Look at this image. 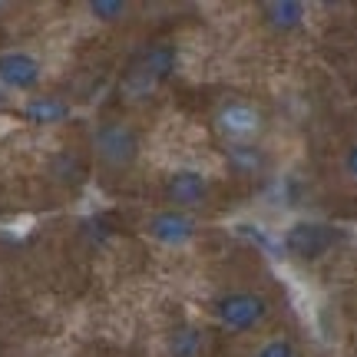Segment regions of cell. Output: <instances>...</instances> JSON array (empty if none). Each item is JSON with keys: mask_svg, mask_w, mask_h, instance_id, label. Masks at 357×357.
Wrapping results in <instances>:
<instances>
[{"mask_svg": "<svg viewBox=\"0 0 357 357\" xmlns=\"http://www.w3.org/2000/svg\"><path fill=\"white\" fill-rule=\"evenodd\" d=\"M142 231L159 248H185V245H192L199 238L202 222H199V215H192V212H178V208L162 205V208H155L153 215L146 218Z\"/></svg>", "mask_w": 357, "mask_h": 357, "instance_id": "cell-7", "label": "cell"}, {"mask_svg": "<svg viewBox=\"0 0 357 357\" xmlns=\"http://www.w3.org/2000/svg\"><path fill=\"white\" fill-rule=\"evenodd\" d=\"M344 229H337L331 222H318V218H298L281 231V248L284 255L301 261V265H314L324 255H331L337 245L344 242Z\"/></svg>", "mask_w": 357, "mask_h": 357, "instance_id": "cell-4", "label": "cell"}, {"mask_svg": "<svg viewBox=\"0 0 357 357\" xmlns=\"http://www.w3.org/2000/svg\"><path fill=\"white\" fill-rule=\"evenodd\" d=\"M215 195V185L212 178L205 176L202 169H176L169 172L166 182H162V202L169 208H178V212H202L205 205L212 202Z\"/></svg>", "mask_w": 357, "mask_h": 357, "instance_id": "cell-6", "label": "cell"}, {"mask_svg": "<svg viewBox=\"0 0 357 357\" xmlns=\"http://www.w3.org/2000/svg\"><path fill=\"white\" fill-rule=\"evenodd\" d=\"M20 116L30 126H60V123H66L73 116V106L63 96H56V93H33V96L24 100Z\"/></svg>", "mask_w": 357, "mask_h": 357, "instance_id": "cell-11", "label": "cell"}, {"mask_svg": "<svg viewBox=\"0 0 357 357\" xmlns=\"http://www.w3.org/2000/svg\"><path fill=\"white\" fill-rule=\"evenodd\" d=\"M252 357H301V354H298V344H294L291 337L271 334V337H265V341L252 351Z\"/></svg>", "mask_w": 357, "mask_h": 357, "instance_id": "cell-14", "label": "cell"}, {"mask_svg": "<svg viewBox=\"0 0 357 357\" xmlns=\"http://www.w3.org/2000/svg\"><path fill=\"white\" fill-rule=\"evenodd\" d=\"M341 172L351 185H357V142H347L344 153H341Z\"/></svg>", "mask_w": 357, "mask_h": 357, "instance_id": "cell-15", "label": "cell"}, {"mask_svg": "<svg viewBox=\"0 0 357 357\" xmlns=\"http://www.w3.org/2000/svg\"><path fill=\"white\" fill-rule=\"evenodd\" d=\"M43 79V63L30 50H0V86L33 93Z\"/></svg>", "mask_w": 357, "mask_h": 357, "instance_id": "cell-8", "label": "cell"}, {"mask_svg": "<svg viewBox=\"0 0 357 357\" xmlns=\"http://www.w3.org/2000/svg\"><path fill=\"white\" fill-rule=\"evenodd\" d=\"M222 155H225L229 172L238 178H261L271 169V155L261 142H231L222 149Z\"/></svg>", "mask_w": 357, "mask_h": 357, "instance_id": "cell-10", "label": "cell"}, {"mask_svg": "<svg viewBox=\"0 0 357 357\" xmlns=\"http://www.w3.org/2000/svg\"><path fill=\"white\" fill-rule=\"evenodd\" d=\"M86 13L100 24H119L129 17V3L126 0H89Z\"/></svg>", "mask_w": 357, "mask_h": 357, "instance_id": "cell-13", "label": "cell"}, {"mask_svg": "<svg viewBox=\"0 0 357 357\" xmlns=\"http://www.w3.org/2000/svg\"><path fill=\"white\" fill-rule=\"evenodd\" d=\"M169 357H205V331L199 324H178L166 334Z\"/></svg>", "mask_w": 357, "mask_h": 357, "instance_id": "cell-12", "label": "cell"}, {"mask_svg": "<svg viewBox=\"0 0 357 357\" xmlns=\"http://www.w3.org/2000/svg\"><path fill=\"white\" fill-rule=\"evenodd\" d=\"M258 17H261V26L271 30L275 37H291L305 26L307 7L301 0H265L258 3Z\"/></svg>", "mask_w": 357, "mask_h": 357, "instance_id": "cell-9", "label": "cell"}, {"mask_svg": "<svg viewBox=\"0 0 357 357\" xmlns=\"http://www.w3.org/2000/svg\"><path fill=\"white\" fill-rule=\"evenodd\" d=\"M212 314H215L218 328H225V331L252 334V331H261L265 321L271 318V301L261 291L238 288V291L218 294L212 301Z\"/></svg>", "mask_w": 357, "mask_h": 357, "instance_id": "cell-5", "label": "cell"}, {"mask_svg": "<svg viewBox=\"0 0 357 357\" xmlns=\"http://www.w3.org/2000/svg\"><path fill=\"white\" fill-rule=\"evenodd\" d=\"M178 66V47L169 40H155L129 63L126 77H123V93L129 100H146L162 86Z\"/></svg>", "mask_w": 357, "mask_h": 357, "instance_id": "cell-1", "label": "cell"}, {"mask_svg": "<svg viewBox=\"0 0 357 357\" xmlns=\"http://www.w3.org/2000/svg\"><path fill=\"white\" fill-rule=\"evenodd\" d=\"M142 155L139 129L126 119H102L93 129V159L106 172H129Z\"/></svg>", "mask_w": 357, "mask_h": 357, "instance_id": "cell-2", "label": "cell"}, {"mask_svg": "<svg viewBox=\"0 0 357 357\" xmlns=\"http://www.w3.org/2000/svg\"><path fill=\"white\" fill-rule=\"evenodd\" d=\"M212 129L225 146L231 142H261L268 129L265 109L248 96H225L212 109Z\"/></svg>", "mask_w": 357, "mask_h": 357, "instance_id": "cell-3", "label": "cell"}]
</instances>
